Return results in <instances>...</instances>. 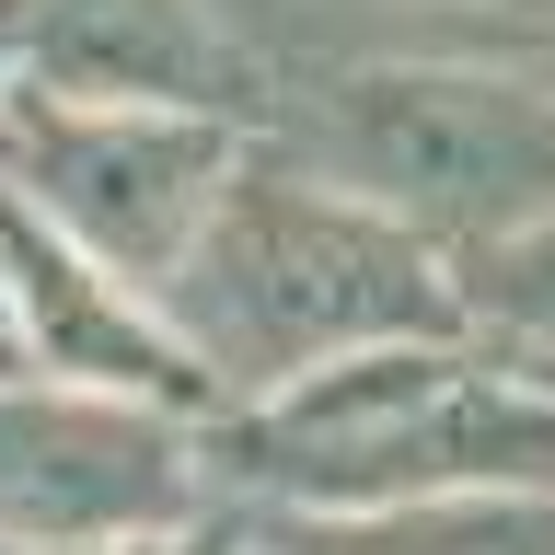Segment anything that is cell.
Masks as SVG:
<instances>
[{
	"label": "cell",
	"mask_w": 555,
	"mask_h": 555,
	"mask_svg": "<svg viewBox=\"0 0 555 555\" xmlns=\"http://www.w3.org/2000/svg\"><path fill=\"white\" fill-rule=\"evenodd\" d=\"M104 555H243V509L220 498L208 520H173V532H139V544H104Z\"/></svg>",
	"instance_id": "obj_10"
},
{
	"label": "cell",
	"mask_w": 555,
	"mask_h": 555,
	"mask_svg": "<svg viewBox=\"0 0 555 555\" xmlns=\"http://www.w3.org/2000/svg\"><path fill=\"white\" fill-rule=\"evenodd\" d=\"M12 81H24V12L0 0V93H12Z\"/></svg>",
	"instance_id": "obj_11"
},
{
	"label": "cell",
	"mask_w": 555,
	"mask_h": 555,
	"mask_svg": "<svg viewBox=\"0 0 555 555\" xmlns=\"http://www.w3.org/2000/svg\"><path fill=\"white\" fill-rule=\"evenodd\" d=\"M0 555H35V544H0Z\"/></svg>",
	"instance_id": "obj_13"
},
{
	"label": "cell",
	"mask_w": 555,
	"mask_h": 555,
	"mask_svg": "<svg viewBox=\"0 0 555 555\" xmlns=\"http://www.w3.org/2000/svg\"><path fill=\"white\" fill-rule=\"evenodd\" d=\"M220 509L208 416L59 371H0V544L104 555Z\"/></svg>",
	"instance_id": "obj_5"
},
{
	"label": "cell",
	"mask_w": 555,
	"mask_h": 555,
	"mask_svg": "<svg viewBox=\"0 0 555 555\" xmlns=\"http://www.w3.org/2000/svg\"><path fill=\"white\" fill-rule=\"evenodd\" d=\"M12 12H24V81L267 128L278 59L243 35L232 0H12Z\"/></svg>",
	"instance_id": "obj_7"
},
{
	"label": "cell",
	"mask_w": 555,
	"mask_h": 555,
	"mask_svg": "<svg viewBox=\"0 0 555 555\" xmlns=\"http://www.w3.org/2000/svg\"><path fill=\"white\" fill-rule=\"evenodd\" d=\"M220 498H301V509H371V498H475V486H544L555 498V382L498 371L475 336H405L324 359L289 393L208 416Z\"/></svg>",
	"instance_id": "obj_3"
},
{
	"label": "cell",
	"mask_w": 555,
	"mask_h": 555,
	"mask_svg": "<svg viewBox=\"0 0 555 555\" xmlns=\"http://www.w3.org/2000/svg\"><path fill=\"white\" fill-rule=\"evenodd\" d=\"M255 139L393 208L440 255L555 220V59H498V47L289 59Z\"/></svg>",
	"instance_id": "obj_2"
},
{
	"label": "cell",
	"mask_w": 555,
	"mask_h": 555,
	"mask_svg": "<svg viewBox=\"0 0 555 555\" xmlns=\"http://www.w3.org/2000/svg\"><path fill=\"white\" fill-rule=\"evenodd\" d=\"M0 301H12V336H24V371H59V382H104V393H151V405H185V416H220L197 347L173 336L163 289H139L69 243L35 197L0 185Z\"/></svg>",
	"instance_id": "obj_6"
},
{
	"label": "cell",
	"mask_w": 555,
	"mask_h": 555,
	"mask_svg": "<svg viewBox=\"0 0 555 555\" xmlns=\"http://www.w3.org/2000/svg\"><path fill=\"white\" fill-rule=\"evenodd\" d=\"M463 267V336L520 382H555V220L509 243H475V255H451Z\"/></svg>",
	"instance_id": "obj_9"
},
{
	"label": "cell",
	"mask_w": 555,
	"mask_h": 555,
	"mask_svg": "<svg viewBox=\"0 0 555 555\" xmlns=\"http://www.w3.org/2000/svg\"><path fill=\"white\" fill-rule=\"evenodd\" d=\"M243 555H555L544 486H475V498H371V509H301V498H232Z\"/></svg>",
	"instance_id": "obj_8"
},
{
	"label": "cell",
	"mask_w": 555,
	"mask_h": 555,
	"mask_svg": "<svg viewBox=\"0 0 555 555\" xmlns=\"http://www.w3.org/2000/svg\"><path fill=\"white\" fill-rule=\"evenodd\" d=\"M0 371H24V336H12V301H0Z\"/></svg>",
	"instance_id": "obj_12"
},
{
	"label": "cell",
	"mask_w": 555,
	"mask_h": 555,
	"mask_svg": "<svg viewBox=\"0 0 555 555\" xmlns=\"http://www.w3.org/2000/svg\"><path fill=\"white\" fill-rule=\"evenodd\" d=\"M163 312L197 347L208 393L255 405V393H289L324 359H359V347L463 336V267L428 232H405L393 208L347 197L336 173L255 139L232 197L208 208V232L173 255Z\"/></svg>",
	"instance_id": "obj_1"
},
{
	"label": "cell",
	"mask_w": 555,
	"mask_h": 555,
	"mask_svg": "<svg viewBox=\"0 0 555 555\" xmlns=\"http://www.w3.org/2000/svg\"><path fill=\"white\" fill-rule=\"evenodd\" d=\"M255 128L243 116H185V104H104L59 81L0 93V185L35 197L69 243H93L116 278L163 289L173 255L208 232V208L232 197Z\"/></svg>",
	"instance_id": "obj_4"
}]
</instances>
